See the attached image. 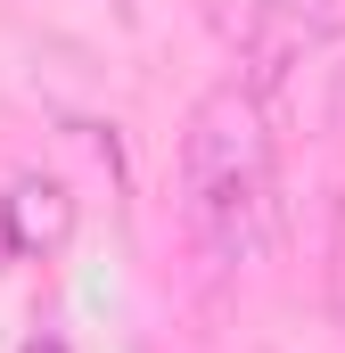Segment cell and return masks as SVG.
<instances>
[{
    "label": "cell",
    "instance_id": "cell-5",
    "mask_svg": "<svg viewBox=\"0 0 345 353\" xmlns=\"http://www.w3.org/2000/svg\"><path fill=\"white\" fill-rule=\"evenodd\" d=\"M25 353H66V337H33V345H25Z\"/></svg>",
    "mask_w": 345,
    "mask_h": 353
},
{
    "label": "cell",
    "instance_id": "cell-2",
    "mask_svg": "<svg viewBox=\"0 0 345 353\" xmlns=\"http://www.w3.org/2000/svg\"><path fill=\"white\" fill-rule=\"evenodd\" d=\"M8 230H17V255H66V239H75V197H66V181L50 173H25L8 181Z\"/></svg>",
    "mask_w": 345,
    "mask_h": 353
},
{
    "label": "cell",
    "instance_id": "cell-1",
    "mask_svg": "<svg viewBox=\"0 0 345 353\" xmlns=\"http://www.w3.org/2000/svg\"><path fill=\"white\" fill-rule=\"evenodd\" d=\"M181 197L214 263H247L271 239V107L247 74L214 83L181 123Z\"/></svg>",
    "mask_w": 345,
    "mask_h": 353
},
{
    "label": "cell",
    "instance_id": "cell-3",
    "mask_svg": "<svg viewBox=\"0 0 345 353\" xmlns=\"http://www.w3.org/2000/svg\"><path fill=\"white\" fill-rule=\"evenodd\" d=\"M329 296L345 312V197H337V230H329Z\"/></svg>",
    "mask_w": 345,
    "mask_h": 353
},
{
    "label": "cell",
    "instance_id": "cell-4",
    "mask_svg": "<svg viewBox=\"0 0 345 353\" xmlns=\"http://www.w3.org/2000/svg\"><path fill=\"white\" fill-rule=\"evenodd\" d=\"M17 255V230H8V189H0V263Z\"/></svg>",
    "mask_w": 345,
    "mask_h": 353
}]
</instances>
